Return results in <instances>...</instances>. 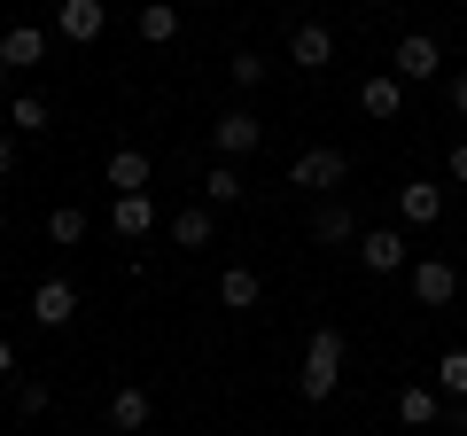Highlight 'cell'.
I'll return each instance as SVG.
<instances>
[{
	"label": "cell",
	"instance_id": "1",
	"mask_svg": "<svg viewBox=\"0 0 467 436\" xmlns=\"http://www.w3.org/2000/svg\"><path fill=\"white\" fill-rule=\"evenodd\" d=\"M304 405H327L335 389H343V336L335 327H312V343H304V374H296Z\"/></svg>",
	"mask_w": 467,
	"mask_h": 436
},
{
	"label": "cell",
	"instance_id": "6",
	"mask_svg": "<svg viewBox=\"0 0 467 436\" xmlns=\"http://www.w3.org/2000/svg\"><path fill=\"white\" fill-rule=\"evenodd\" d=\"M55 32H63L70 47H86V39L109 32V8H101V0H55Z\"/></svg>",
	"mask_w": 467,
	"mask_h": 436
},
{
	"label": "cell",
	"instance_id": "16",
	"mask_svg": "<svg viewBox=\"0 0 467 436\" xmlns=\"http://www.w3.org/2000/svg\"><path fill=\"white\" fill-rule=\"evenodd\" d=\"M109 226L125 242H149V226H156V195H117L109 202Z\"/></svg>",
	"mask_w": 467,
	"mask_h": 436
},
{
	"label": "cell",
	"instance_id": "4",
	"mask_svg": "<svg viewBox=\"0 0 467 436\" xmlns=\"http://www.w3.org/2000/svg\"><path fill=\"white\" fill-rule=\"evenodd\" d=\"M358 265L389 281V273H405V265H413V242H405L398 226H374V234H358Z\"/></svg>",
	"mask_w": 467,
	"mask_h": 436
},
{
	"label": "cell",
	"instance_id": "28",
	"mask_svg": "<svg viewBox=\"0 0 467 436\" xmlns=\"http://www.w3.org/2000/svg\"><path fill=\"white\" fill-rule=\"evenodd\" d=\"M16 171V133H0V180Z\"/></svg>",
	"mask_w": 467,
	"mask_h": 436
},
{
	"label": "cell",
	"instance_id": "22",
	"mask_svg": "<svg viewBox=\"0 0 467 436\" xmlns=\"http://www.w3.org/2000/svg\"><path fill=\"white\" fill-rule=\"evenodd\" d=\"M436 389H444L451 405H467V351H444V358H436Z\"/></svg>",
	"mask_w": 467,
	"mask_h": 436
},
{
	"label": "cell",
	"instance_id": "5",
	"mask_svg": "<svg viewBox=\"0 0 467 436\" xmlns=\"http://www.w3.org/2000/svg\"><path fill=\"white\" fill-rule=\"evenodd\" d=\"M460 296V265L451 257H413V304L420 312H436V304Z\"/></svg>",
	"mask_w": 467,
	"mask_h": 436
},
{
	"label": "cell",
	"instance_id": "17",
	"mask_svg": "<svg viewBox=\"0 0 467 436\" xmlns=\"http://www.w3.org/2000/svg\"><path fill=\"white\" fill-rule=\"evenodd\" d=\"M211 234H218L211 202H187V211H171V242H180V250H211Z\"/></svg>",
	"mask_w": 467,
	"mask_h": 436
},
{
	"label": "cell",
	"instance_id": "12",
	"mask_svg": "<svg viewBox=\"0 0 467 436\" xmlns=\"http://www.w3.org/2000/svg\"><path fill=\"white\" fill-rule=\"evenodd\" d=\"M312 242H327V250H343V242H350V250H358V218H350V202H319V211H312Z\"/></svg>",
	"mask_w": 467,
	"mask_h": 436
},
{
	"label": "cell",
	"instance_id": "29",
	"mask_svg": "<svg viewBox=\"0 0 467 436\" xmlns=\"http://www.w3.org/2000/svg\"><path fill=\"white\" fill-rule=\"evenodd\" d=\"M451 180L467 187V140H451Z\"/></svg>",
	"mask_w": 467,
	"mask_h": 436
},
{
	"label": "cell",
	"instance_id": "15",
	"mask_svg": "<svg viewBox=\"0 0 467 436\" xmlns=\"http://www.w3.org/2000/svg\"><path fill=\"white\" fill-rule=\"evenodd\" d=\"M39 55H47V32H39V24H8V32H0V63L8 70H32Z\"/></svg>",
	"mask_w": 467,
	"mask_h": 436
},
{
	"label": "cell",
	"instance_id": "7",
	"mask_svg": "<svg viewBox=\"0 0 467 436\" xmlns=\"http://www.w3.org/2000/svg\"><path fill=\"white\" fill-rule=\"evenodd\" d=\"M211 140H218V156H250V149H265V118L257 109H226L211 125Z\"/></svg>",
	"mask_w": 467,
	"mask_h": 436
},
{
	"label": "cell",
	"instance_id": "19",
	"mask_svg": "<svg viewBox=\"0 0 467 436\" xmlns=\"http://www.w3.org/2000/svg\"><path fill=\"white\" fill-rule=\"evenodd\" d=\"M257 296H265V281H257L250 265H226V273H218V304H226V312H250Z\"/></svg>",
	"mask_w": 467,
	"mask_h": 436
},
{
	"label": "cell",
	"instance_id": "26",
	"mask_svg": "<svg viewBox=\"0 0 467 436\" xmlns=\"http://www.w3.org/2000/svg\"><path fill=\"white\" fill-rule=\"evenodd\" d=\"M47 405H55V389H47V382H16V413H32V420H39Z\"/></svg>",
	"mask_w": 467,
	"mask_h": 436
},
{
	"label": "cell",
	"instance_id": "10",
	"mask_svg": "<svg viewBox=\"0 0 467 436\" xmlns=\"http://www.w3.org/2000/svg\"><path fill=\"white\" fill-rule=\"evenodd\" d=\"M32 319L39 327H70V319H78V288L70 281H39L32 288Z\"/></svg>",
	"mask_w": 467,
	"mask_h": 436
},
{
	"label": "cell",
	"instance_id": "11",
	"mask_svg": "<svg viewBox=\"0 0 467 436\" xmlns=\"http://www.w3.org/2000/svg\"><path fill=\"white\" fill-rule=\"evenodd\" d=\"M358 109L389 125V118H398V109H405V78H398V70H374V78L358 86Z\"/></svg>",
	"mask_w": 467,
	"mask_h": 436
},
{
	"label": "cell",
	"instance_id": "20",
	"mask_svg": "<svg viewBox=\"0 0 467 436\" xmlns=\"http://www.w3.org/2000/svg\"><path fill=\"white\" fill-rule=\"evenodd\" d=\"M140 39H149V47H171V39H180V8H171V0H140Z\"/></svg>",
	"mask_w": 467,
	"mask_h": 436
},
{
	"label": "cell",
	"instance_id": "33",
	"mask_svg": "<svg viewBox=\"0 0 467 436\" xmlns=\"http://www.w3.org/2000/svg\"><path fill=\"white\" fill-rule=\"evenodd\" d=\"M0 86H8V63H0Z\"/></svg>",
	"mask_w": 467,
	"mask_h": 436
},
{
	"label": "cell",
	"instance_id": "8",
	"mask_svg": "<svg viewBox=\"0 0 467 436\" xmlns=\"http://www.w3.org/2000/svg\"><path fill=\"white\" fill-rule=\"evenodd\" d=\"M288 63L296 70H327L335 63V32L327 24H296V32H288Z\"/></svg>",
	"mask_w": 467,
	"mask_h": 436
},
{
	"label": "cell",
	"instance_id": "3",
	"mask_svg": "<svg viewBox=\"0 0 467 436\" xmlns=\"http://www.w3.org/2000/svg\"><path fill=\"white\" fill-rule=\"evenodd\" d=\"M288 180L312 187V195H335V187L350 180V156H343V149H304L296 164H288Z\"/></svg>",
	"mask_w": 467,
	"mask_h": 436
},
{
	"label": "cell",
	"instance_id": "27",
	"mask_svg": "<svg viewBox=\"0 0 467 436\" xmlns=\"http://www.w3.org/2000/svg\"><path fill=\"white\" fill-rule=\"evenodd\" d=\"M444 109H451V118H467V70H451V78H444Z\"/></svg>",
	"mask_w": 467,
	"mask_h": 436
},
{
	"label": "cell",
	"instance_id": "18",
	"mask_svg": "<svg viewBox=\"0 0 467 436\" xmlns=\"http://www.w3.org/2000/svg\"><path fill=\"white\" fill-rule=\"evenodd\" d=\"M101 180H109L117 195H149V156H140V149H117L109 164H101Z\"/></svg>",
	"mask_w": 467,
	"mask_h": 436
},
{
	"label": "cell",
	"instance_id": "21",
	"mask_svg": "<svg viewBox=\"0 0 467 436\" xmlns=\"http://www.w3.org/2000/svg\"><path fill=\"white\" fill-rule=\"evenodd\" d=\"M226 78H234V94H257V86H265V55H257V47L226 55Z\"/></svg>",
	"mask_w": 467,
	"mask_h": 436
},
{
	"label": "cell",
	"instance_id": "9",
	"mask_svg": "<svg viewBox=\"0 0 467 436\" xmlns=\"http://www.w3.org/2000/svg\"><path fill=\"white\" fill-rule=\"evenodd\" d=\"M398 218L405 226H436V218H444V187L436 180H405L398 187Z\"/></svg>",
	"mask_w": 467,
	"mask_h": 436
},
{
	"label": "cell",
	"instance_id": "13",
	"mask_svg": "<svg viewBox=\"0 0 467 436\" xmlns=\"http://www.w3.org/2000/svg\"><path fill=\"white\" fill-rule=\"evenodd\" d=\"M149 413H156V398H149L140 382H117V389H109V429L133 436V429H149Z\"/></svg>",
	"mask_w": 467,
	"mask_h": 436
},
{
	"label": "cell",
	"instance_id": "30",
	"mask_svg": "<svg viewBox=\"0 0 467 436\" xmlns=\"http://www.w3.org/2000/svg\"><path fill=\"white\" fill-rule=\"evenodd\" d=\"M0 374H16V351H8V336H0Z\"/></svg>",
	"mask_w": 467,
	"mask_h": 436
},
{
	"label": "cell",
	"instance_id": "32",
	"mask_svg": "<svg viewBox=\"0 0 467 436\" xmlns=\"http://www.w3.org/2000/svg\"><path fill=\"white\" fill-rule=\"evenodd\" d=\"M374 8H398V0H374Z\"/></svg>",
	"mask_w": 467,
	"mask_h": 436
},
{
	"label": "cell",
	"instance_id": "2",
	"mask_svg": "<svg viewBox=\"0 0 467 436\" xmlns=\"http://www.w3.org/2000/svg\"><path fill=\"white\" fill-rule=\"evenodd\" d=\"M389 70H398L405 86H429V78H444V47H436L429 32H405L398 55H389Z\"/></svg>",
	"mask_w": 467,
	"mask_h": 436
},
{
	"label": "cell",
	"instance_id": "23",
	"mask_svg": "<svg viewBox=\"0 0 467 436\" xmlns=\"http://www.w3.org/2000/svg\"><path fill=\"white\" fill-rule=\"evenodd\" d=\"M47 234L63 242V250H70V242H86V211H78V202H55V211H47Z\"/></svg>",
	"mask_w": 467,
	"mask_h": 436
},
{
	"label": "cell",
	"instance_id": "25",
	"mask_svg": "<svg viewBox=\"0 0 467 436\" xmlns=\"http://www.w3.org/2000/svg\"><path fill=\"white\" fill-rule=\"evenodd\" d=\"M47 118H55V109H47L39 94H16V109H8V125H16V133H47Z\"/></svg>",
	"mask_w": 467,
	"mask_h": 436
},
{
	"label": "cell",
	"instance_id": "14",
	"mask_svg": "<svg viewBox=\"0 0 467 436\" xmlns=\"http://www.w3.org/2000/svg\"><path fill=\"white\" fill-rule=\"evenodd\" d=\"M398 420H405V429H436V420H444V389H436V382L398 389Z\"/></svg>",
	"mask_w": 467,
	"mask_h": 436
},
{
	"label": "cell",
	"instance_id": "24",
	"mask_svg": "<svg viewBox=\"0 0 467 436\" xmlns=\"http://www.w3.org/2000/svg\"><path fill=\"white\" fill-rule=\"evenodd\" d=\"M202 202H242V171H234V164H211V171H202Z\"/></svg>",
	"mask_w": 467,
	"mask_h": 436
},
{
	"label": "cell",
	"instance_id": "31",
	"mask_svg": "<svg viewBox=\"0 0 467 436\" xmlns=\"http://www.w3.org/2000/svg\"><path fill=\"white\" fill-rule=\"evenodd\" d=\"M451 436H467V405H460V413H451Z\"/></svg>",
	"mask_w": 467,
	"mask_h": 436
}]
</instances>
